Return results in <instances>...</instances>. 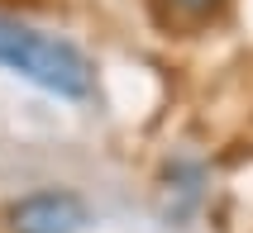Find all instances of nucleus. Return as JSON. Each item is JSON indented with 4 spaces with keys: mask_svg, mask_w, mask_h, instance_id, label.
I'll return each instance as SVG.
<instances>
[{
    "mask_svg": "<svg viewBox=\"0 0 253 233\" xmlns=\"http://www.w3.org/2000/svg\"><path fill=\"white\" fill-rule=\"evenodd\" d=\"M0 67L62 100H86L96 91V62L77 43L43 33L24 19H10V14H0Z\"/></svg>",
    "mask_w": 253,
    "mask_h": 233,
    "instance_id": "f257e3e1",
    "label": "nucleus"
},
{
    "mask_svg": "<svg viewBox=\"0 0 253 233\" xmlns=\"http://www.w3.org/2000/svg\"><path fill=\"white\" fill-rule=\"evenodd\" d=\"M86 224L91 209L72 191H34L10 205V233H82Z\"/></svg>",
    "mask_w": 253,
    "mask_h": 233,
    "instance_id": "f03ea898",
    "label": "nucleus"
},
{
    "mask_svg": "<svg viewBox=\"0 0 253 233\" xmlns=\"http://www.w3.org/2000/svg\"><path fill=\"white\" fill-rule=\"evenodd\" d=\"M225 10V0H158V14H163V24H177V29H196L206 19Z\"/></svg>",
    "mask_w": 253,
    "mask_h": 233,
    "instance_id": "7ed1b4c3",
    "label": "nucleus"
}]
</instances>
